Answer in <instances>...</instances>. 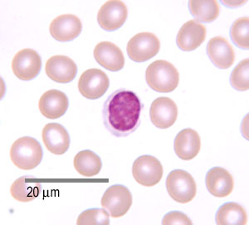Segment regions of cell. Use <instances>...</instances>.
I'll return each mask as SVG.
<instances>
[{
    "mask_svg": "<svg viewBox=\"0 0 249 225\" xmlns=\"http://www.w3.org/2000/svg\"><path fill=\"white\" fill-rule=\"evenodd\" d=\"M142 108V102L133 91L124 89L114 91L104 104L106 127L115 137H127L138 128Z\"/></svg>",
    "mask_w": 249,
    "mask_h": 225,
    "instance_id": "obj_1",
    "label": "cell"
},
{
    "mask_svg": "<svg viewBox=\"0 0 249 225\" xmlns=\"http://www.w3.org/2000/svg\"><path fill=\"white\" fill-rule=\"evenodd\" d=\"M145 80L150 88L158 92H171L178 85L179 75L176 67L167 61L157 60L145 71Z\"/></svg>",
    "mask_w": 249,
    "mask_h": 225,
    "instance_id": "obj_2",
    "label": "cell"
},
{
    "mask_svg": "<svg viewBox=\"0 0 249 225\" xmlns=\"http://www.w3.org/2000/svg\"><path fill=\"white\" fill-rule=\"evenodd\" d=\"M43 151L40 143L33 137L18 139L10 149V159L18 168L30 171L43 160Z\"/></svg>",
    "mask_w": 249,
    "mask_h": 225,
    "instance_id": "obj_3",
    "label": "cell"
},
{
    "mask_svg": "<svg viewBox=\"0 0 249 225\" xmlns=\"http://www.w3.org/2000/svg\"><path fill=\"white\" fill-rule=\"evenodd\" d=\"M166 189L173 200L187 204L194 200L197 193V185L192 175L183 170L171 171L166 179Z\"/></svg>",
    "mask_w": 249,
    "mask_h": 225,
    "instance_id": "obj_4",
    "label": "cell"
},
{
    "mask_svg": "<svg viewBox=\"0 0 249 225\" xmlns=\"http://www.w3.org/2000/svg\"><path fill=\"white\" fill-rule=\"evenodd\" d=\"M160 42L151 33H140L131 37L127 44L128 56L136 63H144L150 60L158 53Z\"/></svg>",
    "mask_w": 249,
    "mask_h": 225,
    "instance_id": "obj_5",
    "label": "cell"
},
{
    "mask_svg": "<svg viewBox=\"0 0 249 225\" xmlns=\"http://www.w3.org/2000/svg\"><path fill=\"white\" fill-rule=\"evenodd\" d=\"M102 206L112 218H121L127 213L132 205V195L129 189L122 185L110 186L102 198Z\"/></svg>",
    "mask_w": 249,
    "mask_h": 225,
    "instance_id": "obj_6",
    "label": "cell"
},
{
    "mask_svg": "<svg viewBox=\"0 0 249 225\" xmlns=\"http://www.w3.org/2000/svg\"><path fill=\"white\" fill-rule=\"evenodd\" d=\"M132 174L136 182L143 186L152 187L157 185L163 176L160 161L151 156H142L135 160Z\"/></svg>",
    "mask_w": 249,
    "mask_h": 225,
    "instance_id": "obj_7",
    "label": "cell"
},
{
    "mask_svg": "<svg viewBox=\"0 0 249 225\" xmlns=\"http://www.w3.org/2000/svg\"><path fill=\"white\" fill-rule=\"evenodd\" d=\"M110 86L107 75L100 69H88L82 73L78 81V90L89 100H96L105 94Z\"/></svg>",
    "mask_w": 249,
    "mask_h": 225,
    "instance_id": "obj_8",
    "label": "cell"
},
{
    "mask_svg": "<svg viewBox=\"0 0 249 225\" xmlns=\"http://www.w3.org/2000/svg\"><path fill=\"white\" fill-rule=\"evenodd\" d=\"M41 69L42 59L34 49L20 50L12 61V70L20 80H33L39 74Z\"/></svg>",
    "mask_w": 249,
    "mask_h": 225,
    "instance_id": "obj_9",
    "label": "cell"
},
{
    "mask_svg": "<svg viewBox=\"0 0 249 225\" xmlns=\"http://www.w3.org/2000/svg\"><path fill=\"white\" fill-rule=\"evenodd\" d=\"M127 7L120 0H110L101 7L97 22L106 31H116L123 26L127 19Z\"/></svg>",
    "mask_w": 249,
    "mask_h": 225,
    "instance_id": "obj_10",
    "label": "cell"
},
{
    "mask_svg": "<svg viewBox=\"0 0 249 225\" xmlns=\"http://www.w3.org/2000/svg\"><path fill=\"white\" fill-rule=\"evenodd\" d=\"M150 117L157 128H170L177 120L178 107L169 97H159L151 104Z\"/></svg>",
    "mask_w": 249,
    "mask_h": 225,
    "instance_id": "obj_11",
    "label": "cell"
},
{
    "mask_svg": "<svg viewBox=\"0 0 249 225\" xmlns=\"http://www.w3.org/2000/svg\"><path fill=\"white\" fill-rule=\"evenodd\" d=\"M45 71L48 77L53 82L69 83L77 76V66L70 57L56 55L47 61Z\"/></svg>",
    "mask_w": 249,
    "mask_h": 225,
    "instance_id": "obj_12",
    "label": "cell"
},
{
    "mask_svg": "<svg viewBox=\"0 0 249 225\" xmlns=\"http://www.w3.org/2000/svg\"><path fill=\"white\" fill-rule=\"evenodd\" d=\"M82 23L76 15H62L52 21L49 31L52 37L59 42H70L82 33Z\"/></svg>",
    "mask_w": 249,
    "mask_h": 225,
    "instance_id": "obj_13",
    "label": "cell"
},
{
    "mask_svg": "<svg viewBox=\"0 0 249 225\" xmlns=\"http://www.w3.org/2000/svg\"><path fill=\"white\" fill-rule=\"evenodd\" d=\"M206 37V28L198 21L190 20L179 29L176 43L182 51H194L200 47Z\"/></svg>",
    "mask_w": 249,
    "mask_h": 225,
    "instance_id": "obj_14",
    "label": "cell"
},
{
    "mask_svg": "<svg viewBox=\"0 0 249 225\" xmlns=\"http://www.w3.org/2000/svg\"><path fill=\"white\" fill-rule=\"evenodd\" d=\"M46 148L57 156L65 154L70 146V136L65 127L58 123H49L44 126L42 132Z\"/></svg>",
    "mask_w": 249,
    "mask_h": 225,
    "instance_id": "obj_15",
    "label": "cell"
},
{
    "mask_svg": "<svg viewBox=\"0 0 249 225\" xmlns=\"http://www.w3.org/2000/svg\"><path fill=\"white\" fill-rule=\"evenodd\" d=\"M94 57L100 65L110 71H118L124 66V57L116 44L105 41L101 42L94 49Z\"/></svg>",
    "mask_w": 249,
    "mask_h": 225,
    "instance_id": "obj_16",
    "label": "cell"
},
{
    "mask_svg": "<svg viewBox=\"0 0 249 225\" xmlns=\"http://www.w3.org/2000/svg\"><path fill=\"white\" fill-rule=\"evenodd\" d=\"M207 54L218 69H230L234 63V50L226 38L223 37H214L210 39L207 45Z\"/></svg>",
    "mask_w": 249,
    "mask_h": 225,
    "instance_id": "obj_17",
    "label": "cell"
},
{
    "mask_svg": "<svg viewBox=\"0 0 249 225\" xmlns=\"http://www.w3.org/2000/svg\"><path fill=\"white\" fill-rule=\"evenodd\" d=\"M69 102L67 95L58 90H49L43 93L38 103L40 112L48 119H57L68 111Z\"/></svg>",
    "mask_w": 249,
    "mask_h": 225,
    "instance_id": "obj_18",
    "label": "cell"
},
{
    "mask_svg": "<svg viewBox=\"0 0 249 225\" xmlns=\"http://www.w3.org/2000/svg\"><path fill=\"white\" fill-rule=\"evenodd\" d=\"M205 183L210 194L218 198L229 196L234 186L232 174L222 167H213L208 171Z\"/></svg>",
    "mask_w": 249,
    "mask_h": 225,
    "instance_id": "obj_19",
    "label": "cell"
},
{
    "mask_svg": "<svg viewBox=\"0 0 249 225\" xmlns=\"http://www.w3.org/2000/svg\"><path fill=\"white\" fill-rule=\"evenodd\" d=\"M174 148L176 155L181 160H193L198 156L201 148V140L199 135L193 129L182 130L176 136Z\"/></svg>",
    "mask_w": 249,
    "mask_h": 225,
    "instance_id": "obj_20",
    "label": "cell"
},
{
    "mask_svg": "<svg viewBox=\"0 0 249 225\" xmlns=\"http://www.w3.org/2000/svg\"><path fill=\"white\" fill-rule=\"evenodd\" d=\"M32 175H25L18 178L11 185L10 193L15 200L19 202H30L35 200L42 191L41 183L36 181Z\"/></svg>",
    "mask_w": 249,
    "mask_h": 225,
    "instance_id": "obj_21",
    "label": "cell"
},
{
    "mask_svg": "<svg viewBox=\"0 0 249 225\" xmlns=\"http://www.w3.org/2000/svg\"><path fill=\"white\" fill-rule=\"evenodd\" d=\"M215 220L218 225H244L248 223V215L240 205L228 202L218 208Z\"/></svg>",
    "mask_w": 249,
    "mask_h": 225,
    "instance_id": "obj_22",
    "label": "cell"
},
{
    "mask_svg": "<svg viewBox=\"0 0 249 225\" xmlns=\"http://www.w3.org/2000/svg\"><path fill=\"white\" fill-rule=\"evenodd\" d=\"M74 167L83 176L92 177L99 174L102 170V160L93 151H80L74 158Z\"/></svg>",
    "mask_w": 249,
    "mask_h": 225,
    "instance_id": "obj_23",
    "label": "cell"
},
{
    "mask_svg": "<svg viewBox=\"0 0 249 225\" xmlns=\"http://www.w3.org/2000/svg\"><path fill=\"white\" fill-rule=\"evenodd\" d=\"M190 14L196 20L203 23H211L219 15V5L216 0H190Z\"/></svg>",
    "mask_w": 249,
    "mask_h": 225,
    "instance_id": "obj_24",
    "label": "cell"
},
{
    "mask_svg": "<svg viewBox=\"0 0 249 225\" xmlns=\"http://www.w3.org/2000/svg\"><path fill=\"white\" fill-rule=\"evenodd\" d=\"M249 17H239L232 23L230 30V37L236 47L241 49H249Z\"/></svg>",
    "mask_w": 249,
    "mask_h": 225,
    "instance_id": "obj_25",
    "label": "cell"
},
{
    "mask_svg": "<svg viewBox=\"0 0 249 225\" xmlns=\"http://www.w3.org/2000/svg\"><path fill=\"white\" fill-rule=\"evenodd\" d=\"M249 60L241 61L232 70L230 83L238 91H247L249 88Z\"/></svg>",
    "mask_w": 249,
    "mask_h": 225,
    "instance_id": "obj_26",
    "label": "cell"
},
{
    "mask_svg": "<svg viewBox=\"0 0 249 225\" xmlns=\"http://www.w3.org/2000/svg\"><path fill=\"white\" fill-rule=\"evenodd\" d=\"M79 225H108L110 214L105 208H89L82 212L77 219Z\"/></svg>",
    "mask_w": 249,
    "mask_h": 225,
    "instance_id": "obj_27",
    "label": "cell"
},
{
    "mask_svg": "<svg viewBox=\"0 0 249 225\" xmlns=\"http://www.w3.org/2000/svg\"><path fill=\"white\" fill-rule=\"evenodd\" d=\"M192 224L190 218L179 211H172L168 213L166 215H164L162 221V225H191Z\"/></svg>",
    "mask_w": 249,
    "mask_h": 225,
    "instance_id": "obj_28",
    "label": "cell"
}]
</instances>
